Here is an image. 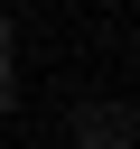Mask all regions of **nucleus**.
<instances>
[{"instance_id": "2", "label": "nucleus", "mask_w": 140, "mask_h": 149, "mask_svg": "<svg viewBox=\"0 0 140 149\" xmlns=\"http://www.w3.org/2000/svg\"><path fill=\"white\" fill-rule=\"evenodd\" d=\"M19 102V74H9V47H0V112Z\"/></svg>"}, {"instance_id": "1", "label": "nucleus", "mask_w": 140, "mask_h": 149, "mask_svg": "<svg viewBox=\"0 0 140 149\" xmlns=\"http://www.w3.org/2000/svg\"><path fill=\"white\" fill-rule=\"evenodd\" d=\"M75 130H84V149H121V140H131V112H121V102H93Z\"/></svg>"}]
</instances>
